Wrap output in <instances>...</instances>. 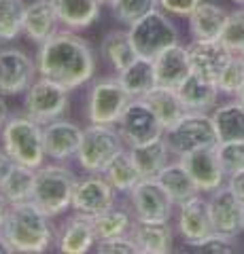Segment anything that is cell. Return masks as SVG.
I'll list each match as a JSON object with an SVG mask.
<instances>
[{"instance_id":"1","label":"cell","mask_w":244,"mask_h":254,"mask_svg":"<svg viewBox=\"0 0 244 254\" xmlns=\"http://www.w3.org/2000/svg\"><path fill=\"white\" fill-rule=\"evenodd\" d=\"M36 68L41 76L73 91L93 76L96 58L85 38L75 34V30H62L38 47Z\"/></svg>"},{"instance_id":"2","label":"cell","mask_w":244,"mask_h":254,"mask_svg":"<svg viewBox=\"0 0 244 254\" xmlns=\"http://www.w3.org/2000/svg\"><path fill=\"white\" fill-rule=\"evenodd\" d=\"M51 216L30 201L9 203L2 225V233L15 252L23 254H43L49 250L53 242V227L49 222Z\"/></svg>"},{"instance_id":"3","label":"cell","mask_w":244,"mask_h":254,"mask_svg":"<svg viewBox=\"0 0 244 254\" xmlns=\"http://www.w3.org/2000/svg\"><path fill=\"white\" fill-rule=\"evenodd\" d=\"M4 150L11 155L15 163L28 165L32 170H38L45 165L47 150H45V138H43V125L23 117H9L6 123L0 129Z\"/></svg>"},{"instance_id":"4","label":"cell","mask_w":244,"mask_h":254,"mask_svg":"<svg viewBox=\"0 0 244 254\" xmlns=\"http://www.w3.org/2000/svg\"><path fill=\"white\" fill-rule=\"evenodd\" d=\"M79 178L64 165H41L34 176L32 201L47 216H60L73 208V195Z\"/></svg>"},{"instance_id":"5","label":"cell","mask_w":244,"mask_h":254,"mask_svg":"<svg viewBox=\"0 0 244 254\" xmlns=\"http://www.w3.org/2000/svg\"><path fill=\"white\" fill-rule=\"evenodd\" d=\"M123 138L119 129L113 125H100L89 123L87 129H83V140L77 153L79 165L89 174H104V170L111 165V161L121 153Z\"/></svg>"},{"instance_id":"6","label":"cell","mask_w":244,"mask_h":254,"mask_svg":"<svg viewBox=\"0 0 244 254\" xmlns=\"http://www.w3.org/2000/svg\"><path fill=\"white\" fill-rule=\"evenodd\" d=\"M163 140L174 155H187L200 148L219 146V133L206 113H187L180 121L163 131Z\"/></svg>"},{"instance_id":"7","label":"cell","mask_w":244,"mask_h":254,"mask_svg":"<svg viewBox=\"0 0 244 254\" xmlns=\"http://www.w3.org/2000/svg\"><path fill=\"white\" fill-rule=\"evenodd\" d=\"M128 32H130V38H132V45L136 49V53L149 60L157 58L170 45L178 43V32L174 28V23L160 9H153L145 17L134 21Z\"/></svg>"},{"instance_id":"8","label":"cell","mask_w":244,"mask_h":254,"mask_svg":"<svg viewBox=\"0 0 244 254\" xmlns=\"http://www.w3.org/2000/svg\"><path fill=\"white\" fill-rule=\"evenodd\" d=\"M132 102V95L121 85L119 76L96 81L87 95V119L89 123L117 125Z\"/></svg>"},{"instance_id":"9","label":"cell","mask_w":244,"mask_h":254,"mask_svg":"<svg viewBox=\"0 0 244 254\" xmlns=\"http://www.w3.org/2000/svg\"><path fill=\"white\" fill-rule=\"evenodd\" d=\"M68 93L70 89H66L64 85H60L51 78H34V83L28 87L26 91V115L30 119H34L41 125L56 121L68 110Z\"/></svg>"},{"instance_id":"10","label":"cell","mask_w":244,"mask_h":254,"mask_svg":"<svg viewBox=\"0 0 244 254\" xmlns=\"http://www.w3.org/2000/svg\"><path fill=\"white\" fill-rule=\"evenodd\" d=\"M117 129H119L123 142L132 148L163 138L166 127L162 125L155 110L143 98H132L128 108L123 110L119 123H117Z\"/></svg>"},{"instance_id":"11","label":"cell","mask_w":244,"mask_h":254,"mask_svg":"<svg viewBox=\"0 0 244 254\" xmlns=\"http://www.w3.org/2000/svg\"><path fill=\"white\" fill-rule=\"evenodd\" d=\"M128 195L138 220L170 222L174 201L170 199V195L166 193V189L160 185L157 178H140Z\"/></svg>"},{"instance_id":"12","label":"cell","mask_w":244,"mask_h":254,"mask_svg":"<svg viewBox=\"0 0 244 254\" xmlns=\"http://www.w3.org/2000/svg\"><path fill=\"white\" fill-rule=\"evenodd\" d=\"M115 205V187L104 174H89L79 180L73 195V210L83 216H98Z\"/></svg>"},{"instance_id":"13","label":"cell","mask_w":244,"mask_h":254,"mask_svg":"<svg viewBox=\"0 0 244 254\" xmlns=\"http://www.w3.org/2000/svg\"><path fill=\"white\" fill-rule=\"evenodd\" d=\"M38 72L36 62H32L19 49H4L0 53V93L19 95L26 93L34 83Z\"/></svg>"},{"instance_id":"14","label":"cell","mask_w":244,"mask_h":254,"mask_svg":"<svg viewBox=\"0 0 244 254\" xmlns=\"http://www.w3.org/2000/svg\"><path fill=\"white\" fill-rule=\"evenodd\" d=\"M242 208L244 203L236 197V193L230 187H219L212 190L208 199V212L212 220V229L217 233L225 235H238L244 231V218H242Z\"/></svg>"},{"instance_id":"15","label":"cell","mask_w":244,"mask_h":254,"mask_svg":"<svg viewBox=\"0 0 244 254\" xmlns=\"http://www.w3.org/2000/svg\"><path fill=\"white\" fill-rule=\"evenodd\" d=\"M187 53L191 62V72L215 83L234 55L221 41H193L187 47Z\"/></svg>"},{"instance_id":"16","label":"cell","mask_w":244,"mask_h":254,"mask_svg":"<svg viewBox=\"0 0 244 254\" xmlns=\"http://www.w3.org/2000/svg\"><path fill=\"white\" fill-rule=\"evenodd\" d=\"M180 163L191 174V178L195 180V185H198L202 193H212L215 189L223 185L225 172L221 168V161H219L217 146L200 148V150H193V153L180 155Z\"/></svg>"},{"instance_id":"17","label":"cell","mask_w":244,"mask_h":254,"mask_svg":"<svg viewBox=\"0 0 244 254\" xmlns=\"http://www.w3.org/2000/svg\"><path fill=\"white\" fill-rule=\"evenodd\" d=\"M43 138L47 157L56 159V161H66L70 157H77L83 140V129L73 121L56 119V121L43 125Z\"/></svg>"},{"instance_id":"18","label":"cell","mask_w":244,"mask_h":254,"mask_svg":"<svg viewBox=\"0 0 244 254\" xmlns=\"http://www.w3.org/2000/svg\"><path fill=\"white\" fill-rule=\"evenodd\" d=\"M155 64V76L160 87H176L191 74V62H189L187 47L183 45H170L168 49H163L157 58H153Z\"/></svg>"},{"instance_id":"19","label":"cell","mask_w":244,"mask_h":254,"mask_svg":"<svg viewBox=\"0 0 244 254\" xmlns=\"http://www.w3.org/2000/svg\"><path fill=\"white\" fill-rule=\"evenodd\" d=\"M96 242L98 235H96V227H93V218L75 212V216H70L62 225L58 248L64 254H85L91 250V246Z\"/></svg>"},{"instance_id":"20","label":"cell","mask_w":244,"mask_h":254,"mask_svg":"<svg viewBox=\"0 0 244 254\" xmlns=\"http://www.w3.org/2000/svg\"><path fill=\"white\" fill-rule=\"evenodd\" d=\"M176 227L187 244H193V242L202 240V237L210 235L215 229H212L208 201H204L198 195V197H193V199L185 201L183 205H178V225Z\"/></svg>"},{"instance_id":"21","label":"cell","mask_w":244,"mask_h":254,"mask_svg":"<svg viewBox=\"0 0 244 254\" xmlns=\"http://www.w3.org/2000/svg\"><path fill=\"white\" fill-rule=\"evenodd\" d=\"M130 235L136 242L140 254H168L172 252V229L157 220H134Z\"/></svg>"},{"instance_id":"22","label":"cell","mask_w":244,"mask_h":254,"mask_svg":"<svg viewBox=\"0 0 244 254\" xmlns=\"http://www.w3.org/2000/svg\"><path fill=\"white\" fill-rule=\"evenodd\" d=\"M58 13L53 9L51 0H34L26 6L23 17V34L36 45H43L47 38L58 32Z\"/></svg>"},{"instance_id":"23","label":"cell","mask_w":244,"mask_h":254,"mask_svg":"<svg viewBox=\"0 0 244 254\" xmlns=\"http://www.w3.org/2000/svg\"><path fill=\"white\" fill-rule=\"evenodd\" d=\"M227 17H230V13L223 6L215 2H202L189 15V32H191L193 41H219Z\"/></svg>"},{"instance_id":"24","label":"cell","mask_w":244,"mask_h":254,"mask_svg":"<svg viewBox=\"0 0 244 254\" xmlns=\"http://www.w3.org/2000/svg\"><path fill=\"white\" fill-rule=\"evenodd\" d=\"M176 91L189 113H206V110H210L217 104V98H219V93H221L215 81L202 78L195 72L189 74L185 81L176 87Z\"/></svg>"},{"instance_id":"25","label":"cell","mask_w":244,"mask_h":254,"mask_svg":"<svg viewBox=\"0 0 244 254\" xmlns=\"http://www.w3.org/2000/svg\"><path fill=\"white\" fill-rule=\"evenodd\" d=\"M160 185L166 189V193L170 195V199L174 201V205H183L185 201L198 197L202 190L195 185V180L191 178V174L187 172V168L180 163V159L174 163H168L160 174H157Z\"/></svg>"},{"instance_id":"26","label":"cell","mask_w":244,"mask_h":254,"mask_svg":"<svg viewBox=\"0 0 244 254\" xmlns=\"http://www.w3.org/2000/svg\"><path fill=\"white\" fill-rule=\"evenodd\" d=\"M51 4L68 30H85L100 17L98 0H51Z\"/></svg>"},{"instance_id":"27","label":"cell","mask_w":244,"mask_h":254,"mask_svg":"<svg viewBox=\"0 0 244 254\" xmlns=\"http://www.w3.org/2000/svg\"><path fill=\"white\" fill-rule=\"evenodd\" d=\"M143 100L155 110L157 119H160L166 129L174 125L176 121H180V119L189 113V110L185 108V104H183V100H180L178 91L172 89V87H160L157 85L147 95H143Z\"/></svg>"},{"instance_id":"28","label":"cell","mask_w":244,"mask_h":254,"mask_svg":"<svg viewBox=\"0 0 244 254\" xmlns=\"http://www.w3.org/2000/svg\"><path fill=\"white\" fill-rule=\"evenodd\" d=\"M119 81L125 89H128V93L132 98H143V95H147L153 87H157L153 60L138 55L128 68L119 72Z\"/></svg>"},{"instance_id":"29","label":"cell","mask_w":244,"mask_h":254,"mask_svg":"<svg viewBox=\"0 0 244 254\" xmlns=\"http://www.w3.org/2000/svg\"><path fill=\"white\" fill-rule=\"evenodd\" d=\"M100 53H102V58H104L117 70V74H119L121 70H125L134 60L138 58V53H136V49H134L128 30L108 32V34L102 38Z\"/></svg>"},{"instance_id":"30","label":"cell","mask_w":244,"mask_h":254,"mask_svg":"<svg viewBox=\"0 0 244 254\" xmlns=\"http://www.w3.org/2000/svg\"><path fill=\"white\" fill-rule=\"evenodd\" d=\"M128 150H130V155H132L134 163H136V168L143 178H157V174L168 165L170 148L163 138L153 140L143 146H132Z\"/></svg>"},{"instance_id":"31","label":"cell","mask_w":244,"mask_h":254,"mask_svg":"<svg viewBox=\"0 0 244 254\" xmlns=\"http://www.w3.org/2000/svg\"><path fill=\"white\" fill-rule=\"evenodd\" d=\"M34 176H36V170L21 163H15L11 172L0 180V195L9 203L30 201L34 190Z\"/></svg>"},{"instance_id":"32","label":"cell","mask_w":244,"mask_h":254,"mask_svg":"<svg viewBox=\"0 0 244 254\" xmlns=\"http://www.w3.org/2000/svg\"><path fill=\"white\" fill-rule=\"evenodd\" d=\"M212 123L217 127L219 142L244 140V104L236 100L219 106L212 113Z\"/></svg>"},{"instance_id":"33","label":"cell","mask_w":244,"mask_h":254,"mask_svg":"<svg viewBox=\"0 0 244 254\" xmlns=\"http://www.w3.org/2000/svg\"><path fill=\"white\" fill-rule=\"evenodd\" d=\"M104 176L119 193H130L134 185L143 178L136 168V163H134L132 155H130V150H121V153L113 159L111 165L104 170Z\"/></svg>"},{"instance_id":"34","label":"cell","mask_w":244,"mask_h":254,"mask_svg":"<svg viewBox=\"0 0 244 254\" xmlns=\"http://www.w3.org/2000/svg\"><path fill=\"white\" fill-rule=\"evenodd\" d=\"M134 218L128 210H119V208H108L106 212L93 216V227H96V235L98 240H111L117 235H125L132 231Z\"/></svg>"},{"instance_id":"35","label":"cell","mask_w":244,"mask_h":254,"mask_svg":"<svg viewBox=\"0 0 244 254\" xmlns=\"http://www.w3.org/2000/svg\"><path fill=\"white\" fill-rule=\"evenodd\" d=\"M26 6L23 0H0V41H15L23 32Z\"/></svg>"},{"instance_id":"36","label":"cell","mask_w":244,"mask_h":254,"mask_svg":"<svg viewBox=\"0 0 244 254\" xmlns=\"http://www.w3.org/2000/svg\"><path fill=\"white\" fill-rule=\"evenodd\" d=\"M157 4H160V0H115L111 9L117 21L132 26L134 21H138L147 13L157 9Z\"/></svg>"},{"instance_id":"37","label":"cell","mask_w":244,"mask_h":254,"mask_svg":"<svg viewBox=\"0 0 244 254\" xmlns=\"http://www.w3.org/2000/svg\"><path fill=\"white\" fill-rule=\"evenodd\" d=\"M244 85V60L242 55H232V60L227 62L225 70L221 72L217 81V87L221 93H227V95H238V91L242 89Z\"/></svg>"},{"instance_id":"38","label":"cell","mask_w":244,"mask_h":254,"mask_svg":"<svg viewBox=\"0 0 244 254\" xmlns=\"http://www.w3.org/2000/svg\"><path fill=\"white\" fill-rule=\"evenodd\" d=\"M232 53L240 55L244 53V9H238L230 13L227 23L223 28V34L219 38Z\"/></svg>"},{"instance_id":"39","label":"cell","mask_w":244,"mask_h":254,"mask_svg":"<svg viewBox=\"0 0 244 254\" xmlns=\"http://www.w3.org/2000/svg\"><path fill=\"white\" fill-rule=\"evenodd\" d=\"M217 155L221 161V168L225 176L244 170V140H232V142H219Z\"/></svg>"},{"instance_id":"40","label":"cell","mask_w":244,"mask_h":254,"mask_svg":"<svg viewBox=\"0 0 244 254\" xmlns=\"http://www.w3.org/2000/svg\"><path fill=\"white\" fill-rule=\"evenodd\" d=\"M195 252H212V254H232L236 248L232 244V237L225 233H217L212 231L210 235L202 237V240L189 244Z\"/></svg>"},{"instance_id":"41","label":"cell","mask_w":244,"mask_h":254,"mask_svg":"<svg viewBox=\"0 0 244 254\" xmlns=\"http://www.w3.org/2000/svg\"><path fill=\"white\" fill-rule=\"evenodd\" d=\"M96 252L98 254H140L134 237L128 233L111 237V240H98Z\"/></svg>"},{"instance_id":"42","label":"cell","mask_w":244,"mask_h":254,"mask_svg":"<svg viewBox=\"0 0 244 254\" xmlns=\"http://www.w3.org/2000/svg\"><path fill=\"white\" fill-rule=\"evenodd\" d=\"M204 2V0H160V6L163 11H168V13H174V15H191L198 6Z\"/></svg>"},{"instance_id":"43","label":"cell","mask_w":244,"mask_h":254,"mask_svg":"<svg viewBox=\"0 0 244 254\" xmlns=\"http://www.w3.org/2000/svg\"><path fill=\"white\" fill-rule=\"evenodd\" d=\"M230 187L234 193H236V197L244 203V170H240V172H236V174H232L230 176Z\"/></svg>"},{"instance_id":"44","label":"cell","mask_w":244,"mask_h":254,"mask_svg":"<svg viewBox=\"0 0 244 254\" xmlns=\"http://www.w3.org/2000/svg\"><path fill=\"white\" fill-rule=\"evenodd\" d=\"M13 165H15V161L11 159V155L4 150V146H2V148H0V180H2L6 174L11 172Z\"/></svg>"},{"instance_id":"45","label":"cell","mask_w":244,"mask_h":254,"mask_svg":"<svg viewBox=\"0 0 244 254\" xmlns=\"http://www.w3.org/2000/svg\"><path fill=\"white\" fill-rule=\"evenodd\" d=\"M6 119H9V106H6L2 93H0V129H2V125L6 123Z\"/></svg>"},{"instance_id":"46","label":"cell","mask_w":244,"mask_h":254,"mask_svg":"<svg viewBox=\"0 0 244 254\" xmlns=\"http://www.w3.org/2000/svg\"><path fill=\"white\" fill-rule=\"evenodd\" d=\"M15 250H13V246L9 244V240L0 233V254H13Z\"/></svg>"},{"instance_id":"47","label":"cell","mask_w":244,"mask_h":254,"mask_svg":"<svg viewBox=\"0 0 244 254\" xmlns=\"http://www.w3.org/2000/svg\"><path fill=\"white\" fill-rule=\"evenodd\" d=\"M6 210H9V201L0 195V231H2V225H4V216H6Z\"/></svg>"},{"instance_id":"48","label":"cell","mask_w":244,"mask_h":254,"mask_svg":"<svg viewBox=\"0 0 244 254\" xmlns=\"http://www.w3.org/2000/svg\"><path fill=\"white\" fill-rule=\"evenodd\" d=\"M238 100L242 102V104H244V85H242V89L238 91Z\"/></svg>"},{"instance_id":"49","label":"cell","mask_w":244,"mask_h":254,"mask_svg":"<svg viewBox=\"0 0 244 254\" xmlns=\"http://www.w3.org/2000/svg\"><path fill=\"white\" fill-rule=\"evenodd\" d=\"M98 2H100V4H108V6H113L115 0H98Z\"/></svg>"},{"instance_id":"50","label":"cell","mask_w":244,"mask_h":254,"mask_svg":"<svg viewBox=\"0 0 244 254\" xmlns=\"http://www.w3.org/2000/svg\"><path fill=\"white\" fill-rule=\"evenodd\" d=\"M234 2H236V4H242V6H244V0H234Z\"/></svg>"},{"instance_id":"51","label":"cell","mask_w":244,"mask_h":254,"mask_svg":"<svg viewBox=\"0 0 244 254\" xmlns=\"http://www.w3.org/2000/svg\"><path fill=\"white\" fill-rule=\"evenodd\" d=\"M242 218H244V208H242Z\"/></svg>"},{"instance_id":"52","label":"cell","mask_w":244,"mask_h":254,"mask_svg":"<svg viewBox=\"0 0 244 254\" xmlns=\"http://www.w3.org/2000/svg\"><path fill=\"white\" fill-rule=\"evenodd\" d=\"M240 55H242V60H244V53H240Z\"/></svg>"},{"instance_id":"53","label":"cell","mask_w":244,"mask_h":254,"mask_svg":"<svg viewBox=\"0 0 244 254\" xmlns=\"http://www.w3.org/2000/svg\"><path fill=\"white\" fill-rule=\"evenodd\" d=\"M0 53H2V49H0Z\"/></svg>"}]
</instances>
